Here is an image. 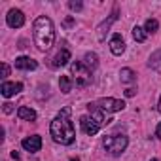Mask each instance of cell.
<instances>
[{
	"instance_id": "6da1fadb",
	"label": "cell",
	"mask_w": 161,
	"mask_h": 161,
	"mask_svg": "<svg viewBox=\"0 0 161 161\" xmlns=\"http://www.w3.org/2000/svg\"><path fill=\"white\" fill-rule=\"evenodd\" d=\"M49 133H51L53 140L61 146H70L76 140V131H74V125L70 121V108L68 106H64L55 116V119L49 125Z\"/></svg>"
},
{
	"instance_id": "7a4b0ae2",
	"label": "cell",
	"mask_w": 161,
	"mask_h": 161,
	"mask_svg": "<svg viewBox=\"0 0 161 161\" xmlns=\"http://www.w3.org/2000/svg\"><path fill=\"white\" fill-rule=\"evenodd\" d=\"M32 34H34V44L40 51H47L53 47L55 44V27H53V21L46 15H40L36 17L34 25H32Z\"/></svg>"
},
{
	"instance_id": "3957f363",
	"label": "cell",
	"mask_w": 161,
	"mask_h": 161,
	"mask_svg": "<svg viewBox=\"0 0 161 161\" xmlns=\"http://www.w3.org/2000/svg\"><path fill=\"white\" fill-rule=\"evenodd\" d=\"M87 108H89V114L80 118V127H82V131H84L86 135L93 136V135L99 133V129H101L106 121H104V112H103V110L95 108L91 103L87 104Z\"/></svg>"
},
{
	"instance_id": "277c9868",
	"label": "cell",
	"mask_w": 161,
	"mask_h": 161,
	"mask_svg": "<svg viewBox=\"0 0 161 161\" xmlns=\"http://www.w3.org/2000/svg\"><path fill=\"white\" fill-rule=\"evenodd\" d=\"M70 74H72V82L76 87L84 89L87 86H91L93 82V76H91V70L82 63V61H74L70 64Z\"/></svg>"
},
{
	"instance_id": "5b68a950",
	"label": "cell",
	"mask_w": 161,
	"mask_h": 161,
	"mask_svg": "<svg viewBox=\"0 0 161 161\" xmlns=\"http://www.w3.org/2000/svg\"><path fill=\"white\" fill-rule=\"evenodd\" d=\"M127 144H129V138L125 135H108L103 140V146L110 155H121L125 152Z\"/></svg>"
},
{
	"instance_id": "8992f818",
	"label": "cell",
	"mask_w": 161,
	"mask_h": 161,
	"mask_svg": "<svg viewBox=\"0 0 161 161\" xmlns=\"http://www.w3.org/2000/svg\"><path fill=\"white\" fill-rule=\"evenodd\" d=\"M95 108L103 110L104 114H114V112H121L125 108V103L121 99H112V97H104V99H97L95 103H91Z\"/></svg>"
},
{
	"instance_id": "52a82bcc",
	"label": "cell",
	"mask_w": 161,
	"mask_h": 161,
	"mask_svg": "<svg viewBox=\"0 0 161 161\" xmlns=\"http://www.w3.org/2000/svg\"><path fill=\"white\" fill-rule=\"evenodd\" d=\"M47 61H49V66H51V68H61V66H64V64L70 61V49L63 46V47H59V49L55 51V55H51Z\"/></svg>"
},
{
	"instance_id": "ba28073f",
	"label": "cell",
	"mask_w": 161,
	"mask_h": 161,
	"mask_svg": "<svg viewBox=\"0 0 161 161\" xmlns=\"http://www.w3.org/2000/svg\"><path fill=\"white\" fill-rule=\"evenodd\" d=\"M116 21H118V6H114V12L110 14V17L99 25V29H97V38H99V42H104V40H106V34H108L112 23H116Z\"/></svg>"
},
{
	"instance_id": "9c48e42d",
	"label": "cell",
	"mask_w": 161,
	"mask_h": 161,
	"mask_svg": "<svg viewBox=\"0 0 161 161\" xmlns=\"http://www.w3.org/2000/svg\"><path fill=\"white\" fill-rule=\"evenodd\" d=\"M6 23H8V27H12V29H21L23 25H25V14L21 12V10H10L8 12V15H6Z\"/></svg>"
},
{
	"instance_id": "30bf717a",
	"label": "cell",
	"mask_w": 161,
	"mask_h": 161,
	"mask_svg": "<svg viewBox=\"0 0 161 161\" xmlns=\"http://www.w3.org/2000/svg\"><path fill=\"white\" fill-rule=\"evenodd\" d=\"M21 146H23V150H27V152H31V153L40 152V148H42V136H40V135L27 136V138L21 140Z\"/></svg>"
},
{
	"instance_id": "8fae6325",
	"label": "cell",
	"mask_w": 161,
	"mask_h": 161,
	"mask_svg": "<svg viewBox=\"0 0 161 161\" xmlns=\"http://www.w3.org/2000/svg\"><path fill=\"white\" fill-rule=\"evenodd\" d=\"M21 91H23V84H19V82H2V86H0V93H2L6 99L17 95Z\"/></svg>"
},
{
	"instance_id": "7c38bea8",
	"label": "cell",
	"mask_w": 161,
	"mask_h": 161,
	"mask_svg": "<svg viewBox=\"0 0 161 161\" xmlns=\"http://www.w3.org/2000/svg\"><path fill=\"white\" fill-rule=\"evenodd\" d=\"M15 68H19V70H36L38 68V61L21 55V57L15 59Z\"/></svg>"
},
{
	"instance_id": "4fadbf2b",
	"label": "cell",
	"mask_w": 161,
	"mask_h": 161,
	"mask_svg": "<svg viewBox=\"0 0 161 161\" xmlns=\"http://www.w3.org/2000/svg\"><path fill=\"white\" fill-rule=\"evenodd\" d=\"M110 51H112L114 55H121V53L125 51V42H123L121 34H114V36L110 38Z\"/></svg>"
},
{
	"instance_id": "5bb4252c",
	"label": "cell",
	"mask_w": 161,
	"mask_h": 161,
	"mask_svg": "<svg viewBox=\"0 0 161 161\" xmlns=\"http://www.w3.org/2000/svg\"><path fill=\"white\" fill-rule=\"evenodd\" d=\"M119 80H121V84L135 87L133 84H136V74H135L131 68H121V70H119Z\"/></svg>"
},
{
	"instance_id": "9a60e30c",
	"label": "cell",
	"mask_w": 161,
	"mask_h": 161,
	"mask_svg": "<svg viewBox=\"0 0 161 161\" xmlns=\"http://www.w3.org/2000/svg\"><path fill=\"white\" fill-rule=\"evenodd\" d=\"M82 63H84V64H86V66H87L91 72H93V70L99 66V57H97V53H93V51H87V53L84 55V61H82Z\"/></svg>"
},
{
	"instance_id": "2e32d148",
	"label": "cell",
	"mask_w": 161,
	"mask_h": 161,
	"mask_svg": "<svg viewBox=\"0 0 161 161\" xmlns=\"http://www.w3.org/2000/svg\"><path fill=\"white\" fill-rule=\"evenodd\" d=\"M17 116H19L21 119H27V121H34V119H36V112H34L32 108H29V106H21V108L17 110Z\"/></svg>"
},
{
	"instance_id": "e0dca14e",
	"label": "cell",
	"mask_w": 161,
	"mask_h": 161,
	"mask_svg": "<svg viewBox=\"0 0 161 161\" xmlns=\"http://www.w3.org/2000/svg\"><path fill=\"white\" fill-rule=\"evenodd\" d=\"M59 87H61V91H63L64 95H68V93L72 91V87H74V82H72L68 76H61V78H59Z\"/></svg>"
},
{
	"instance_id": "ac0fdd59",
	"label": "cell",
	"mask_w": 161,
	"mask_h": 161,
	"mask_svg": "<svg viewBox=\"0 0 161 161\" xmlns=\"http://www.w3.org/2000/svg\"><path fill=\"white\" fill-rule=\"evenodd\" d=\"M144 31H146V34L157 32V31H159V21H157V19H148L146 25H144Z\"/></svg>"
},
{
	"instance_id": "d6986e66",
	"label": "cell",
	"mask_w": 161,
	"mask_h": 161,
	"mask_svg": "<svg viewBox=\"0 0 161 161\" xmlns=\"http://www.w3.org/2000/svg\"><path fill=\"white\" fill-rule=\"evenodd\" d=\"M146 36H148V34H146V31H144L142 27H138V25H135V27H133V38H135L136 42H140V44H142V42L146 40Z\"/></svg>"
},
{
	"instance_id": "ffe728a7",
	"label": "cell",
	"mask_w": 161,
	"mask_h": 161,
	"mask_svg": "<svg viewBox=\"0 0 161 161\" xmlns=\"http://www.w3.org/2000/svg\"><path fill=\"white\" fill-rule=\"evenodd\" d=\"M148 66H150V68H159V66H161V49H157V51L150 57Z\"/></svg>"
},
{
	"instance_id": "44dd1931",
	"label": "cell",
	"mask_w": 161,
	"mask_h": 161,
	"mask_svg": "<svg viewBox=\"0 0 161 161\" xmlns=\"http://www.w3.org/2000/svg\"><path fill=\"white\" fill-rule=\"evenodd\" d=\"M68 8H70L72 12H82L84 4L80 2V0H70V2H68Z\"/></svg>"
},
{
	"instance_id": "7402d4cb",
	"label": "cell",
	"mask_w": 161,
	"mask_h": 161,
	"mask_svg": "<svg viewBox=\"0 0 161 161\" xmlns=\"http://www.w3.org/2000/svg\"><path fill=\"white\" fill-rule=\"evenodd\" d=\"M0 70H2V80L6 82V78L10 76V64L8 63H2V64H0Z\"/></svg>"
},
{
	"instance_id": "603a6c76",
	"label": "cell",
	"mask_w": 161,
	"mask_h": 161,
	"mask_svg": "<svg viewBox=\"0 0 161 161\" xmlns=\"http://www.w3.org/2000/svg\"><path fill=\"white\" fill-rule=\"evenodd\" d=\"M2 110H4V114H12L14 112V104L12 103H4L2 104Z\"/></svg>"
},
{
	"instance_id": "cb8c5ba5",
	"label": "cell",
	"mask_w": 161,
	"mask_h": 161,
	"mask_svg": "<svg viewBox=\"0 0 161 161\" xmlns=\"http://www.w3.org/2000/svg\"><path fill=\"white\" fill-rule=\"evenodd\" d=\"M135 93H136V87H127L125 89V97H133Z\"/></svg>"
},
{
	"instance_id": "d4e9b609",
	"label": "cell",
	"mask_w": 161,
	"mask_h": 161,
	"mask_svg": "<svg viewBox=\"0 0 161 161\" xmlns=\"http://www.w3.org/2000/svg\"><path fill=\"white\" fill-rule=\"evenodd\" d=\"M155 136L161 140V121H159V123H157V127H155Z\"/></svg>"
},
{
	"instance_id": "484cf974",
	"label": "cell",
	"mask_w": 161,
	"mask_h": 161,
	"mask_svg": "<svg viewBox=\"0 0 161 161\" xmlns=\"http://www.w3.org/2000/svg\"><path fill=\"white\" fill-rule=\"evenodd\" d=\"M72 25H74V19L72 17H66L64 19V27H72Z\"/></svg>"
},
{
	"instance_id": "4316f807",
	"label": "cell",
	"mask_w": 161,
	"mask_h": 161,
	"mask_svg": "<svg viewBox=\"0 0 161 161\" xmlns=\"http://www.w3.org/2000/svg\"><path fill=\"white\" fill-rule=\"evenodd\" d=\"M12 157H14V159H19L21 155H19V152H15V150H14V152H12Z\"/></svg>"
},
{
	"instance_id": "83f0119b",
	"label": "cell",
	"mask_w": 161,
	"mask_h": 161,
	"mask_svg": "<svg viewBox=\"0 0 161 161\" xmlns=\"http://www.w3.org/2000/svg\"><path fill=\"white\" fill-rule=\"evenodd\" d=\"M157 110L161 112V97H159V104H157Z\"/></svg>"
},
{
	"instance_id": "f1b7e54d",
	"label": "cell",
	"mask_w": 161,
	"mask_h": 161,
	"mask_svg": "<svg viewBox=\"0 0 161 161\" xmlns=\"http://www.w3.org/2000/svg\"><path fill=\"white\" fill-rule=\"evenodd\" d=\"M70 161H80V159H78V157H72V159H70Z\"/></svg>"
},
{
	"instance_id": "f546056e",
	"label": "cell",
	"mask_w": 161,
	"mask_h": 161,
	"mask_svg": "<svg viewBox=\"0 0 161 161\" xmlns=\"http://www.w3.org/2000/svg\"><path fill=\"white\" fill-rule=\"evenodd\" d=\"M150 161H159V159H150Z\"/></svg>"
}]
</instances>
